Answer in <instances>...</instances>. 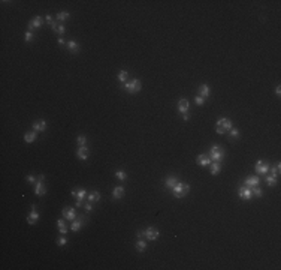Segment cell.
<instances>
[{
  "instance_id": "cell-32",
  "label": "cell",
  "mask_w": 281,
  "mask_h": 270,
  "mask_svg": "<svg viewBox=\"0 0 281 270\" xmlns=\"http://www.w3.org/2000/svg\"><path fill=\"white\" fill-rule=\"evenodd\" d=\"M251 192H253L256 197H262V194H263V191H262L259 186H251Z\"/></svg>"
},
{
  "instance_id": "cell-18",
  "label": "cell",
  "mask_w": 281,
  "mask_h": 270,
  "mask_svg": "<svg viewBox=\"0 0 281 270\" xmlns=\"http://www.w3.org/2000/svg\"><path fill=\"white\" fill-rule=\"evenodd\" d=\"M51 27H53V30H54V32H57V33H60V35H63V33L66 32V27H64L63 24H57L55 21L51 24Z\"/></svg>"
},
{
  "instance_id": "cell-3",
  "label": "cell",
  "mask_w": 281,
  "mask_h": 270,
  "mask_svg": "<svg viewBox=\"0 0 281 270\" xmlns=\"http://www.w3.org/2000/svg\"><path fill=\"white\" fill-rule=\"evenodd\" d=\"M227 129H232V122H230L229 119H226V117L218 119L217 126H215V131H217L218 134H224Z\"/></svg>"
},
{
  "instance_id": "cell-42",
  "label": "cell",
  "mask_w": 281,
  "mask_h": 270,
  "mask_svg": "<svg viewBox=\"0 0 281 270\" xmlns=\"http://www.w3.org/2000/svg\"><path fill=\"white\" fill-rule=\"evenodd\" d=\"M136 236L141 239V237H145V231H138V233H136Z\"/></svg>"
},
{
  "instance_id": "cell-41",
  "label": "cell",
  "mask_w": 281,
  "mask_h": 270,
  "mask_svg": "<svg viewBox=\"0 0 281 270\" xmlns=\"http://www.w3.org/2000/svg\"><path fill=\"white\" fill-rule=\"evenodd\" d=\"M27 180L31 182V183H34V182H37V177H34V176H27Z\"/></svg>"
},
{
  "instance_id": "cell-1",
  "label": "cell",
  "mask_w": 281,
  "mask_h": 270,
  "mask_svg": "<svg viewBox=\"0 0 281 270\" xmlns=\"http://www.w3.org/2000/svg\"><path fill=\"white\" fill-rule=\"evenodd\" d=\"M172 191H174V195H175L177 198H182L184 195H187V192L190 191V185L182 183V182H178V183L172 188Z\"/></svg>"
},
{
  "instance_id": "cell-8",
  "label": "cell",
  "mask_w": 281,
  "mask_h": 270,
  "mask_svg": "<svg viewBox=\"0 0 281 270\" xmlns=\"http://www.w3.org/2000/svg\"><path fill=\"white\" fill-rule=\"evenodd\" d=\"M42 24H44V18H42V17H34V18L28 23V30L39 29V27H42Z\"/></svg>"
},
{
  "instance_id": "cell-29",
  "label": "cell",
  "mask_w": 281,
  "mask_h": 270,
  "mask_svg": "<svg viewBox=\"0 0 281 270\" xmlns=\"http://www.w3.org/2000/svg\"><path fill=\"white\" fill-rule=\"evenodd\" d=\"M70 18V14L69 12H60V14H57V20L58 21H66V20H69Z\"/></svg>"
},
{
  "instance_id": "cell-38",
  "label": "cell",
  "mask_w": 281,
  "mask_h": 270,
  "mask_svg": "<svg viewBox=\"0 0 281 270\" xmlns=\"http://www.w3.org/2000/svg\"><path fill=\"white\" fill-rule=\"evenodd\" d=\"M66 243H67V240H66V237H60V239L57 240V245H58V246H64Z\"/></svg>"
},
{
  "instance_id": "cell-7",
  "label": "cell",
  "mask_w": 281,
  "mask_h": 270,
  "mask_svg": "<svg viewBox=\"0 0 281 270\" xmlns=\"http://www.w3.org/2000/svg\"><path fill=\"white\" fill-rule=\"evenodd\" d=\"M254 168H256V171H257L259 174H266V173L269 171V165H268L266 162H263L262 159L256 162V167H254Z\"/></svg>"
},
{
  "instance_id": "cell-30",
  "label": "cell",
  "mask_w": 281,
  "mask_h": 270,
  "mask_svg": "<svg viewBox=\"0 0 281 270\" xmlns=\"http://www.w3.org/2000/svg\"><path fill=\"white\" fill-rule=\"evenodd\" d=\"M115 177L120 179V180H126V179H127V174H126L123 170H118V171H115Z\"/></svg>"
},
{
  "instance_id": "cell-36",
  "label": "cell",
  "mask_w": 281,
  "mask_h": 270,
  "mask_svg": "<svg viewBox=\"0 0 281 270\" xmlns=\"http://www.w3.org/2000/svg\"><path fill=\"white\" fill-rule=\"evenodd\" d=\"M194 102H196L197 105H204V102H205V99H204L202 96H196V98H194Z\"/></svg>"
},
{
  "instance_id": "cell-12",
  "label": "cell",
  "mask_w": 281,
  "mask_h": 270,
  "mask_svg": "<svg viewBox=\"0 0 281 270\" xmlns=\"http://www.w3.org/2000/svg\"><path fill=\"white\" fill-rule=\"evenodd\" d=\"M76 155H78V158L81 159V161H85V159L88 158V155H90V152H88V149H87L85 146H81V147L78 149Z\"/></svg>"
},
{
  "instance_id": "cell-13",
  "label": "cell",
  "mask_w": 281,
  "mask_h": 270,
  "mask_svg": "<svg viewBox=\"0 0 281 270\" xmlns=\"http://www.w3.org/2000/svg\"><path fill=\"white\" fill-rule=\"evenodd\" d=\"M37 219H39V213L36 212V207L33 206V207H31V212H30V215H28V218H27V222H28L30 225H33V224L37 222Z\"/></svg>"
},
{
  "instance_id": "cell-25",
  "label": "cell",
  "mask_w": 281,
  "mask_h": 270,
  "mask_svg": "<svg viewBox=\"0 0 281 270\" xmlns=\"http://www.w3.org/2000/svg\"><path fill=\"white\" fill-rule=\"evenodd\" d=\"M36 137H37L36 132H27V134L24 135V140H26L27 143H33V141L36 140Z\"/></svg>"
},
{
  "instance_id": "cell-15",
  "label": "cell",
  "mask_w": 281,
  "mask_h": 270,
  "mask_svg": "<svg viewBox=\"0 0 281 270\" xmlns=\"http://www.w3.org/2000/svg\"><path fill=\"white\" fill-rule=\"evenodd\" d=\"M33 129L37 131V132L45 131V129H47V122H45V120H37V122H34V123H33Z\"/></svg>"
},
{
  "instance_id": "cell-9",
  "label": "cell",
  "mask_w": 281,
  "mask_h": 270,
  "mask_svg": "<svg viewBox=\"0 0 281 270\" xmlns=\"http://www.w3.org/2000/svg\"><path fill=\"white\" fill-rule=\"evenodd\" d=\"M61 215L64 216V219H69V221H75V218H76L75 209H67V207H64L61 210Z\"/></svg>"
},
{
  "instance_id": "cell-28",
  "label": "cell",
  "mask_w": 281,
  "mask_h": 270,
  "mask_svg": "<svg viewBox=\"0 0 281 270\" xmlns=\"http://www.w3.org/2000/svg\"><path fill=\"white\" fill-rule=\"evenodd\" d=\"M85 189H79V191H76V194H75V197L78 198V201H82L84 200V197H85Z\"/></svg>"
},
{
  "instance_id": "cell-14",
  "label": "cell",
  "mask_w": 281,
  "mask_h": 270,
  "mask_svg": "<svg viewBox=\"0 0 281 270\" xmlns=\"http://www.w3.org/2000/svg\"><path fill=\"white\" fill-rule=\"evenodd\" d=\"M188 108H190L188 101H187V99H184V98H182V99H180V102H178V111L184 114V113H187V111H188Z\"/></svg>"
},
{
  "instance_id": "cell-43",
  "label": "cell",
  "mask_w": 281,
  "mask_h": 270,
  "mask_svg": "<svg viewBox=\"0 0 281 270\" xmlns=\"http://www.w3.org/2000/svg\"><path fill=\"white\" fill-rule=\"evenodd\" d=\"M45 20H47V23H48V24H53V23H54V21H53V18H51V15H47V17H45Z\"/></svg>"
},
{
  "instance_id": "cell-16",
  "label": "cell",
  "mask_w": 281,
  "mask_h": 270,
  "mask_svg": "<svg viewBox=\"0 0 281 270\" xmlns=\"http://www.w3.org/2000/svg\"><path fill=\"white\" fill-rule=\"evenodd\" d=\"M123 195H124V188H121V186L114 188V191H112V197H114L115 200H120Z\"/></svg>"
},
{
  "instance_id": "cell-21",
  "label": "cell",
  "mask_w": 281,
  "mask_h": 270,
  "mask_svg": "<svg viewBox=\"0 0 281 270\" xmlns=\"http://www.w3.org/2000/svg\"><path fill=\"white\" fill-rule=\"evenodd\" d=\"M66 45H67V48H69L72 53H78V51H79V44L75 42V41H69Z\"/></svg>"
},
{
  "instance_id": "cell-46",
  "label": "cell",
  "mask_w": 281,
  "mask_h": 270,
  "mask_svg": "<svg viewBox=\"0 0 281 270\" xmlns=\"http://www.w3.org/2000/svg\"><path fill=\"white\" fill-rule=\"evenodd\" d=\"M275 92H277V95H278V96H280V93H281V89H280V86H278V87H277V89H275Z\"/></svg>"
},
{
  "instance_id": "cell-45",
  "label": "cell",
  "mask_w": 281,
  "mask_h": 270,
  "mask_svg": "<svg viewBox=\"0 0 281 270\" xmlns=\"http://www.w3.org/2000/svg\"><path fill=\"white\" fill-rule=\"evenodd\" d=\"M182 117H184V120H188V119H190V114L184 113V116H182Z\"/></svg>"
},
{
  "instance_id": "cell-34",
  "label": "cell",
  "mask_w": 281,
  "mask_h": 270,
  "mask_svg": "<svg viewBox=\"0 0 281 270\" xmlns=\"http://www.w3.org/2000/svg\"><path fill=\"white\" fill-rule=\"evenodd\" d=\"M76 141H78V144H79V147H81V146H85V141H87V140H85V137H84V135H79Z\"/></svg>"
},
{
  "instance_id": "cell-20",
  "label": "cell",
  "mask_w": 281,
  "mask_h": 270,
  "mask_svg": "<svg viewBox=\"0 0 281 270\" xmlns=\"http://www.w3.org/2000/svg\"><path fill=\"white\" fill-rule=\"evenodd\" d=\"M199 96H202V98H207V96H209V87L207 86V84H202L199 87Z\"/></svg>"
},
{
  "instance_id": "cell-35",
  "label": "cell",
  "mask_w": 281,
  "mask_h": 270,
  "mask_svg": "<svg viewBox=\"0 0 281 270\" xmlns=\"http://www.w3.org/2000/svg\"><path fill=\"white\" fill-rule=\"evenodd\" d=\"M280 168H281V164H280V162H277V164H275V167H274V170H272V174L278 176V174H280Z\"/></svg>"
},
{
  "instance_id": "cell-6",
  "label": "cell",
  "mask_w": 281,
  "mask_h": 270,
  "mask_svg": "<svg viewBox=\"0 0 281 270\" xmlns=\"http://www.w3.org/2000/svg\"><path fill=\"white\" fill-rule=\"evenodd\" d=\"M145 237H147L148 240H155V239L158 237V230H157L155 227L147 228V230H145Z\"/></svg>"
},
{
  "instance_id": "cell-27",
  "label": "cell",
  "mask_w": 281,
  "mask_h": 270,
  "mask_svg": "<svg viewBox=\"0 0 281 270\" xmlns=\"http://www.w3.org/2000/svg\"><path fill=\"white\" fill-rule=\"evenodd\" d=\"M127 77H129L127 71H120V72H118V80H120V81L126 83V81H127Z\"/></svg>"
},
{
  "instance_id": "cell-31",
  "label": "cell",
  "mask_w": 281,
  "mask_h": 270,
  "mask_svg": "<svg viewBox=\"0 0 281 270\" xmlns=\"http://www.w3.org/2000/svg\"><path fill=\"white\" fill-rule=\"evenodd\" d=\"M81 227H82V222H81V221H73V222H72L70 230H72V231H78Z\"/></svg>"
},
{
  "instance_id": "cell-40",
  "label": "cell",
  "mask_w": 281,
  "mask_h": 270,
  "mask_svg": "<svg viewBox=\"0 0 281 270\" xmlns=\"http://www.w3.org/2000/svg\"><path fill=\"white\" fill-rule=\"evenodd\" d=\"M84 209H85V212H91V210H93V206H91V201H90L88 204H85V206H84Z\"/></svg>"
},
{
  "instance_id": "cell-37",
  "label": "cell",
  "mask_w": 281,
  "mask_h": 270,
  "mask_svg": "<svg viewBox=\"0 0 281 270\" xmlns=\"http://www.w3.org/2000/svg\"><path fill=\"white\" fill-rule=\"evenodd\" d=\"M230 137L232 138H238L239 137V131L238 129H230Z\"/></svg>"
},
{
  "instance_id": "cell-33",
  "label": "cell",
  "mask_w": 281,
  "mask_h": 270,
  "mask_svg": "<svg viewBox=\"0 0 281 270\" xmlns=\"http://www.w3.org/2000/svg\"><path fill=\"white\" fill-rule=\"evenodd\" d=\"M145 248H147V243H145L144 240H139V242L136 243V249H138L139 252H144V251H145Z\"/></svg>"
},
{
  "instance_id": "cell-22",
  "label": "cell",
  "mask_w": 281,
  "mask_h": 270,
  "mask_svg": "<svg viewBox=\"0 0 281 270\" xmlns=\"http://www.w3.org/2000/svg\"><path fill=\"white\" fill-rule=\"evenodd\" d=\"M57 227H58V230H60L61 234H66V233H67V227H66V224H64L63 219H58V221H57Z\"/></svg>"
},
{
  "instance_id": "cell-4",
  "label": "cell",
  "mask_w": 281,
  "mask_h": 270,
  "mask_svg": "<svg viewBox=\"0 0 281 270\" xmlns=\"http://www.w3.org/2000/svg\"><path fill=\"white\" fill-rule=\"evenodd\" d=\"M223 156H224V152L223 150H220V147L215 144V146H212L211 147V161H214V162H220L221 159H223Z\"/></svg>"
},
{
  "instance_id": "cell-39",
  "label": "cell",
  "mask_w": 281,
  "mask_h": 270,
  "mask_svg": "<svg viewBox=\"0 0 281 270\" xmlns=\"http://www.w3.org/2000/svg\"><path fill=\"white\" fill-rule=\"evenodd\" d=\"M33 38H34V36H33V33H31V32H27V33H26V41H27V42L33 41Z\"/></svg>"
},
{
  "instance_id": "cell-10",
  "label": "cell",
  "mask_w": 281,
  "mask_h": 270,
  "mask_svg": "<svg viewBox=\"0 0 281 270\" xmlns=\"http://www.w3.org/2000/svg\"><path fill=\"white\" fill-rule=\"evenodd\" d=\"M45 192H47L45 185L42 183V180H37V182H36V185H34V194L41 197V195H45Z\"/></svg>"
},
{
  "instance_id": "cell-24",
  "label": "cell",
  "mask_w": 281,
  "mask_h": 270,
  "mask_svg": "<svg viewBox=\"0 0 281 270\" xmlns=\"http://www.w3.org/2000/svg\"><path fill=\"white\" fill-rule=\"evenodd\" d=\"M177 183H178V180H177V177H174V176H172V177H169V179L165 182L166 188H169V189H172V188H174Z\"/></svg>"
},
{
  "instance_id": "cell-2",
  "label": "cell",
  "mask_w": 281,
  "mask_h": 270,
  "mask_svg": "<svg viewBox=\"0 0 281 270\" xmlns=\"http://www.w3.org/2000/svg\"><path fill=\"white\" fill-rule=\"evenodd\" d=\"M124 89H126L129 93H138V92H141V89H142V83H141L138 78H135V80L126 83V84H124Z\"/></svg>"
},
{
  "instance_id": "cell-11",
  "label": "cell",
  "mask_w": 281,
  "mask_h": 270,
  "mask_svg": "<svg viewBox=\"0 0 281 270\" xmlns=\"http://www.w3.org/2000/svg\"><path fill=\"white\" fill-rule=\"evenodd\" d=\"M196 162H197V165H202V167H207V165H211V158L208 156V155H199L197 156V159H196Z\"/></svg>"
},
{
  "instance_id": "cell-17",
  "label": "cell",
  "mask_w": 281,
  "mask_h": 270,
  "mask_svg": "<svg viewBox=\"0 0 281 270\" xmlns=\"http://www.w3.org/2000/svg\"><path fill=\"white\" fill-rule=\"evenodd\" d=\"M244 183H245V186H257L259 185V177L257 176H250V177H247L244 180Z\"/></svg>"
},
{
  "instance_id": "cell-26",
  "label": "cell",
  "mask_w": 281,
  "mask_h": 270,
  "mask_svg": "<svg viewBox=\"0 0 281 270\" xmlns=\"http://www.w3.org/2000/svg\"><path fill=\"white\" fill-rule=\"evenodd\" d=\"M266 183H268L269 186L277 185V176H275V174H269V176H266Z\"/></svg>"
},
{
  "instance_id": "cell-44",
  "label": "cell",
  "mask_w": 281,
  "mask_h": 270,
  "mask_svg": "<svg viewBox=\"0 0 281 270\" xmlns=\"http://www.w3.org/2000/svg\"><path fill=\"white\" fill-rule=\"evenodd\" d=\"M58 44H60V45H64V44H66L64 38H58Z\"/></svg>"
},
{
  "instance_id": "cell-5",
  "label": "cell",
  "mask_w": 281,
  "mask_h": 270,
  "mask_svg": "<svg viewBox=\"0 0 281 270\" xmlns=\"http://www.w3.org/2000/svg\"><path fill=\"white\" fill-rule=\"evenodd\" d=\"M238 194H239V197L242 198V200H251V197H253V192H251V189H250L248 186H242V188H239Z\"/></svg>"
},
{
  "instance_id": "cell-23",
  "label": "cell",
  "mask_w": 281,
  "mask_h": 270,
  "mask_svg": "<svg viewBox=\"0 0 281 270\" xmlns=\"http://www.w3.org/2000/svg\"><path fill=\"white\" fill-rule=\"evenodd\" d=\"M88 200H90L91 203H93V201H99V200H100V192H99V191H93V192H90Z\"/></svg>"
},
{
  "instance_id": "cell-19",
  "label": "cell",
  "mask_w": 281,
  "mask_h": 270,
  "mask_svg": "<svg viewBox=\"0 0 281 270\" xmlns=\"http://www.w3.org/2000/svg\"><path fill=\"white\" fill-rule=\"evenodd\" d=\"M221 170V164L220 162H211V174L212 176H217Z\"/></svg>"
}]
</instances>
